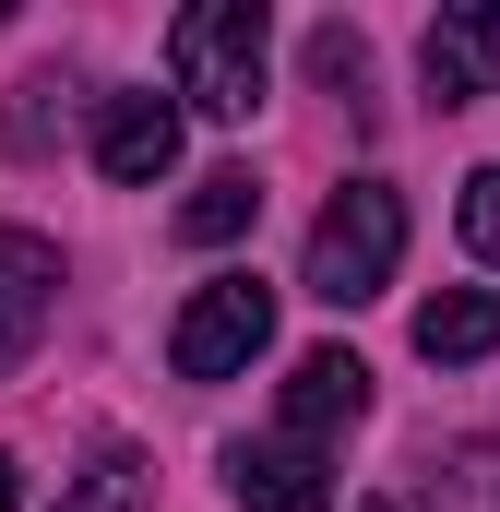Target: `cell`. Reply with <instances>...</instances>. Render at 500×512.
<instances>
[{"label":"cell","instance_id":"obj_3","mask_svg":"<svg viewBox=\"0 0 500 512\" xmlns=\"http://www.w3.org/2000/svg\"><path fill=\"white\" fill-rule=\"evenodd\" d=\"M262 346H274V286L262 274H215V286H191V310L167 334V370L179 382H239Z\"/></svg>","mask_w":500,"mask_h":512},{"label":"cell","instance_id":"obj_8","mask_svg":"<svg viewBox=\"0 0 500 512\" xmlns=\"http://www.w3.org/2000/svg\"><path fill=\"white\" fill-rule=\"evenodd\" d=\"M358 417H370V370H358L346 346H310V358L286 370V441H310V453H322V441H334V429H358Z\"/></svg>","mask_w":500,"mask_h":512},{"label":"cell","instance_id":"obj_9","mask_svg":"<svg viewBox=\"0 0 500 512\" xmlns=\"http://www.w3.org/2000/svg\"><path fill=\"white\" fill-rule=\"evenodd\" d=\"M489 346H500V298L489 286H453V298L417 310V358H429V370H465V358H489Z\"/></svg>","mask_w":500,"mask_h":512},{"label":"cell","instance_id":"obj_10","mask_svg":"<svg viewBox=\"0 0 500 512\" xmlns=\"http://www.w3.org/2000/svg\"><path fill=\"white\" fill-rule=\"evenodd\" d=\"M250 215H262V179H250V167H215V179L179 203V239H191V251H227V239H250Z\"/></svg>","mask_w":500,"mask_h":512},{"label":"cell","instance_id":"obj_6","mask_svg":"<svg viewBox=\"0 0 500 512\" xmlns=\"http://www.w3.org/2000/svg\"><path fill=\"white\" fill-rule=\"evenodd\" d=\"M48 310H60V251H48L36 227H0V382L36 358Z\"/></svg>","mask_w":500,"mask_h":512},{"label":"cell","instance_id":"obj_5","mask_svg":"<svg viewBox=\"0 0 500 512\" xmlns=\"http://www.w3.org/2000/svg\"><path fill=\"white\" fill-rule=\"evenodd\" d=\"M96 167L120 191H155L179 167V96H96Z\"/></svg>","mask_w":500,"mask_h":512},{"label":"cell","instance_id":"obj_4","mask_svg":"<svg viewBox=\"0 0 500 512\" xmlns=\"http://www.w3.org/2000/svg\"><path fill=\"white\" fill-rule=\"evenodd\" d=\"M417 72H429V96H441V108H477V96H500V0H453V12L429 24Z\"/></svg>","mask_w":500,"mask_h":512},{"label":"cell","instance_id":"obj_11","mask_svg":"<svg viewBox=\"0 0 500 512\" xmlns=\"http://www.w3.org/2000/svg\"><path fill=\"white\" fill-rule=\"evenodd\" d=\"M60 512H143V453H131V441H96L84 477L60 489Z\"/></svg>","mask_w":500,"mask_h":512},{"label":"cell","instance_id":"obj_15","mask_svg":"<svg viewBox=\"0 0 500 512\" xmlns=\"http://www.w3.org/2000/svg\"><path fill=\"white\" fill-rule=\"evenodd\" d=\"M370 512H417V501H370Z\"/></svg>","mask_w":500,"mask_h":512},{"label":"cell","instance_id":"obj_2","mask_svg":"<svg viewBox=\"0 0 500 512\" xmlns=\"http://www.w3.org/2000/svg\"><path fill=\"white\" fill-rule=\"evenodd\" d=\"M393 262H405V191L393 179H346L322 215H310V298L322 310H358V298H381L393 286Z\"/></svg>","mask_w":500,"mask_h":512},{"label":"cell","instance_id":"obj_12","mask_svg":"<svg viewBox=\"0 0 500 512\" xmlns=\"http://www.w3.org/2000/svg\"><path fill=\"white\" fill-rule=\"evenodd\" d=\"M465 251L500 274V167H477V179H465Z\"/></svg>","mask_w":500,"mask_h":512},{"label":"cell","instance_id":"obj_1","mask_svg":"<svg viewBox=\"0 0 500 512\" xmlns=\"http://www.w3.org/2000/svg\"><path fill=\"white\" fill-rule=\"evenodd\" d=\"M167 72H179V108L250 120V108H262V72H274V24H262V0H191V12L167 24Z\"/></svg>","mask_w":500,"mask_h":512},{"label":"cell","instance_id":"obj_7","mask_svg":"<svg viewBox=\"0 0 500 512\" xmlns=\"http://www.w3.org/2000/svg\"><path fill=\"white\" fill-rule=\"evenodd\" d=\"M227 489H239V512H334V477H322V453L310 441H239L227 453Z\"/></svg>","mask_w":500,"mask_h":512},{"label":"cell","instance_id":"obj_14","mask_svg":"<svg viewBox=\"0 0 500 512\" xmlns=\"http://www.w3.org/2000/svg\"><path fill=\"white\" fill-rule=\"evenodd\" d=\"M0 512H24V465L12 453H0Z\"/></svg>","mask_w":500,"mask_h":512},{"label":"cell","instance_id":"obj_13","mask_svg":"<svg viewBox=\"0 0 500 512\" xmlns=\"http://www.w3.org/2000/svg\"><path fill=\"white\" fill-rule=\"evenodd\" d=\"M310 72H322V84H358V72H370L358 24H322V36H310Z\"/></svg>","mask_w":500,"mask_h":512}]
</instances>
